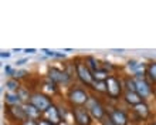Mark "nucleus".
Here are the masks:
<instances>
[{"label":"nucleus","mask_w":156,"mask_h":125,"mask_svg":"<svg viewBox=\"0 0 156 125\" xmlns=\"http://www.w3.org/2000/svg\"><path fill=\"white\" fill-rule=\"evenodd\" d=\"M90 94L85 88L82 87H77V85H73L70 87L68 92H67V102L70 104L71 108H75V107H85L88 100H90Z\"/></svg>","instance_id":"1"},{"label":"nucleus","mask_w":156,"mask_h":125,"mask_svg":"<svg viewBox=\"0 0 156 125\" xmlns=\"http://www.w3.org/2000/svg\"><path fill=\"white\" fill-rule=\"evenodd\" d=\"M74 66L75 71H77V78L80 80V83L82 85H85V87L91 88L92 84H94V75H92V71L85 64V61L82 59H77L74 61Z\"/></svg>","instance_id":"2"},{"label":"nucleus","mask_w":156,"mask_h":125,"mask_svg":"<svg viewBox=\"0 0 156 125\" xmlns=\"http://www.w3.org/2000/svg\"><path fill=\"white\" fill-rule=\"evenodd\" d=\"M85 108L88 109V112L91 114L92 120H97V121L102 122L108 115L107 108H105V107L102 105V102H101L98 98H95L94 95L90 97V100H88V102H87Z\"/></svg>","instance_id":"3"},{"label":"nucleus","mask_w":156,"mask_h":125,"mask_svg":"<svg viewBox=\"0 0 156 125\" xmlns=\"http://www.w3.org/2000/svg\"><path fill=\"white\" fill-rule=\"evenodd\" d=\"M30 104H33L36 108L38 109V111H41V112L44 114L47 109L50 108V107H53V100L50 98L47 94H44V92L41 91H34L31 92V98H30L29 101Z\"/></svg>","instance_id":"4"},{"label":"nucleus","mask_w":156,"mask_h":125,"mask_svg":"<svg viewBox=\"0 0 156 125\" xmlns=\"http://www.w3.org/2000/svg\"><path fill=\"white\" fill-rule=\"evenodd\" d=\"M48 80L53 81L55 85H68V84L73 81L68 73L66 70H60V68H55V67H50L48 68Z\"/></svg>","instance_id":"5"},{"label":"nucleus","mask_w":156,"mask_h":125,"mask_svg":"<svg viewBox=\"0 0 156 125\" xmlns=\"http://www.w3.org/2000/svg\"><path fill=\"white\" fill-rule=\"evenodd\" d=\"M108 84V97L112 100H119L122 95V90H123V81L115 75H111L107 80Z\"/></svg>","instance_id":"6"},{"label":"nucleus","mask_w":156,"mask_h":125,"mask_svg":"<svg viewBox=\"0 0 156 125\" xmlns=\"http://www.w3.org/2000/svg\"><path fill=\"white\" fill-rule=\"evenodd\" d=\"M71 115L74 118L75 125H91L92 124V117L88 112L85 107H75L71 108Z\"/></svg>","instance_id":"7"},{"label":"nucleus","mask_w":156,"mask_h":125,"mask_svg":"<svg viewBox=\"0 0 156 125\" xmlns=\"http://www.w3.org/2000/svg\"><path fill=\"white\" fill-rule=\"evenodd\" d=\"M6 115L10 121H16L17 124L20 125L23 121L29 120L27 115H26L24 107L23 105H17V107H7L6 108Z\"/></svg>","instance_id":"8"},{"label":"nucleus","mask_w":156,"mask_h":125,"mask_svg":"<svg viewBox=\"0 0 156 125\" xmlns=\"http://www.w3.org/2000/svg\"><path fill=\"white\" fill-rule=\"evenodd\" d=\"M108 120L114 125H128L129 124V117L125 111L121 108H112L108 111Z\"/></svg>","instance_id":"9"},{"label":"nucleus","mask_w":156,"mask_h":125,"mask_svg":"<svg viewBox=\"0 0 156 125\" xmlns=\"http://www.w3.org/2000/svg\"><path fill=\"white\" fill-rule=\"evenodd\" d=\"M136 81V92L138 95L142 98V100H146L149 97L152 95V87L151 84L146 81V80H135Z\"/></svg>","instance_id":"10"},{"label":"nucleus","mask_w":156,"mask_h":125,"mask_svg":"<svg viewBox=\"0 0 156 125\" xmlns=\"http://www.w3.org/2000/svg\"><path fill=\"white\" fill-rule=\"evenodd\" d=\"M132 112L136 115V118L139 120V121H145V120H148L151 117V109H149V105L142 101L140 104L135 105V107H132Z\"/></svg>","instance_id":"11"},{"label":"nucleus","mask_w":156,"mask_h":125,"mask_svg":"<svg viewBox=\"0 0 156 125\" xmlns=\"http://www.w3.org/2000/svg\"><path fill=\"white\" fill-rule=\"evenodd\" d=\"M44 118L48 120L50 122H53L54 125H60L62 122V118H61V115H60V109H58L57 105L50 107V108L44 112Z\"/></svg>","instance_id":"12"},{"label":"nucleus","mask_w":156,"mask_h":125,"mask_svg":"<svg viewBox=\"0 0 156 125\" xmlns=\"http://www.w3.org/2000/svg\"><path fill=\"white\" fill-rule=\"evenodd\" d=\"M24 107V111H26V115H27V118L29 120H34V121H38V120H41V111H38L36 107H34L33 104H30V102H27V104L23 105Z\"/></svg>","instance_id":"13"},{"label":"nucleus","mask_w":156,"mask_h":125,"mask_svg":"<svg viewBox=\"0 0 156 125\" xmlns=\"http://www.w3.org/2000/svg\"><path fill=\"white\" fill-rule=\"evenodd\" d=\"M123 100L126 102L128 105H131V107H135V105L140 104L142 102V98L138 95V92H133V91H125L123 92Z\"/></svg>","instance_id":"14"},{"label":"nucleus","mask_w":156,"mask_h":125,"mask_svg":"<svg viewBox=\"0 0 156 125\" xmlns=\"http://www.w3.org/2000/svg\"><path fill=\"white\" fill-rule=\"evenodd\" d=\"M4 102L7 104V107H17V105H24L23 101L20 100V97L17 92H7L4 94Z\"/></svg>","instance_id":"15"},{"label":"nucleus","mask_w":156,"mask_h":125,"mask_svg":"<svg viewBox=\"0 0 156 125\" xmlns=\"http://www.w3.org/2000/svg\"><path fill=\"white\" fill-rule=\"evenodd\" d=\"M4 87L9 90V92H17L19 90H20V83H19V80L13 78V77H10V78L6 81V84H4Z\"/></svg>","instance_id":"16"},{"label":"nucleus","mask_w":156,"mask_h":125,"mask_svg":"<svg viewBox=\"0 0 156 125\" xmlns=\"http://www.w3.org/2000/svg\"><path fill=\"white\" fill-rule=\"evenodd\" d=\"M145 74L148 75L149 81H151L152 84L156 83V61L149 62L148 67H146V73H145Z\"/></svg>","instance_id":"17"},{"label":"nucleus","mask_w":156,"mask_h":125,"mask_svg":"<svg viewBox=\"0 0 156 125\" xmlns=\"http://www.w3.org/2000/svg\"><path fill=\"white\" fill-rule=\"evenodd\" d=\"M84 61H85V64L88 66V68H90L92 73H94V71H97L98 68H101L99 61L95 59V57H92V55H87L85 59H84Z\"/></svg>","instance_id":"18"},{"label":"nucleus","mask_w":156,"mask_h":125,"mask_svg":"<svg viewBox=\"0 0 156 125\" xmlns=\"http://www.w3.org/2000/svg\"><path fill=\"white\" fill-rule=\"evenodd\" d=\"M92 75H94V81H107L111 77V74L108 71H105L104 68H98L97 71L92 73Z\"/></svg>","instance_id":"19"},{"label":"nucleus","mask_w":156,"mask_h":125,"mask_svg":"<svg viewBox=\"0 0 156 125\" xmlns=\"http://www.w3.org/2000/svg\"><path fill=\"white\" fill-rule=\"evenodd\" d=\"M92 90L95 92H101V94H108V84L107 81H94L92 84Z\"/></svg>","instance_id":"20"},{"label":"nucleus","mask_w":156,"mask_h":125,"mask_svg":"<svg viewBox=\"0 0 156 125\" xmlns=\"http://www.w3.org/2000/svg\"><path fill=\"white\" fill-rule=\"evenodd\" d=\"M123 87H125V91H133L136 92V81L133 77H126L123 80Z\"/></svg>","instance_id":"21"},{"label":"nucleus","mask_w":156,"mask_h":125,"mask_svg":"<svg viewBox=\"0 0 156 125\" xmlns=\"http://www.w3.org/2000/svg\"><path fill=\"white\" fill-rule=\"evenodd\" d=\"M17 94L20 97V100L23 101V104H27L30 101V98H31V92L29 91V88H26V87H20V90L17 91Z\"/></svg>","instance_id":"22"},{"label":"nucleus","mask_w":156,"mask_h":125,"mask_svg":"<svg viewBox=\"0 0 156 125\" xmlns=\"http://www.w3.org/2000/svg\"><path fill=\"white\" fill-rule=\"evenodd\" d=\"M29 75V73L26 70H16L14 71V75H13V78H16V80H23L26 78Z\"/></svg>","instance_id":"23"},{"label":"nucleus","mask_w":156,"mask_h":125,"mask_svg":"<svg viewBox=\"0 0 156 125\" xmlns=\"http://www.w3.org/2000/svg\"><path fill=\"white\" fill-rule=\"evenodd\" d=\"M128 68L138 70V68H139V64H138V61H135V60H129V61H128Z\"/></svg>","instance_id":"24"},{"label":"nucleus","mask_w":156,"mask_h":125,"mask_svg":"<svg viewBox=\"0 0 156 125\" xmlns=\"http://www.w3.org/2000/svg\"><path fill=\"white\" fill-rule=\"evenodd\" d=\"M101 68H104V70H105V71H108V73H109V70H115V67L112 66L111 62H104V64H102V67H101ZM109 74H111V73H109Z\"/></svg>","instance_id":"25"},{"label":"nucleus","mask_w":156,"mask_h":125,"mask_svg":"<svg viewBox=\"0 0 156 125\" xmlns=\"http://www.w3.org/2000/svg\"><path fill=\"white\" fill-rule=\"evenodd\" d=\"M37 125H54V124H53V122H50L48 120H45V118L43 117L41 120H38V121H37Z\"/></svg>","instance_id":"26"},{"label":"nucleus","mask_w":156,"mask_h":125,"mask_svg":"<svg viewBox=\"0 0 156 125\" xmlns=\"http://www.w3.org/2000/svg\"><path fill=\"white\" fill-rule=\"evenodd\" d=\"M20 125H37V121H34V120H26Z\"/></svg>","instance_id":"27"},{"label":"nucleus","mask_w":156,"mask_h":125,"mask_svg":"<svg viewBox=\"0 0 156 125\" xmlns=\"http://www.w3.org/2000/svg\"><path fill=\"white\" fill-rule=\"evenodd\" d=\"M43 53H45L48 57H55V51H51L48 48H43Z\"/></svg>","instance_id":"28"},{"label":"nucleus","mask_w":156,"mask_h":125,"mask_svg":"<svg viewBox=\"0 0 156 125\" xmlns=\"http://www.w3.org/2000/svg\"><path fill=\"white\" fill-rule=\"evenodd\" d=\"M27 61H29L27 59H21V60H17L16 64H17V66H23V64H24V62H27Z\"/></svg>","instance_id":"29"},{"label":"nucleus","mask_w":156,"mask_h":125,"mask_svg":"<svg viewBox=\"0 0 156 125\" xmlns=\"http://www.w3.org/2000/svg\"><path fill=\"white\" fill-rule=\"evenodd\" d=\"M2 57H3V59H7V57H10V53H9V51H2Z\"/></svg>","instance_id":"30"},{"label":"nucleus","mask_w":156,"mask_h":125,"mask_svg":"<svg viewBox=\"0 0 156 125\" xmlns=\"http://www.w3.org/2000/svg\"><path fill=\"white\" fill-rule=\"evenodd\" d=\"M55 57H58V59H64L66 54H64V53H57V51H55Z\"/></svg>","instance_id":"31"},{"label":"nucleus","mask_w":156,"mask_h":125,"mask_svg":"<svg viewBox=\"0 0 156 125\" xmlns=\"http://www.w3.org/2000/svg\"><path fill=\"white\" fill-rule=\"evenodd\" d=\"M24 53H29V54H33V53H36V50L34 48H26Z\"/></svg>","instance_id":"32"},{"label":"nucleus","mask_w":156,"mask_h":125,"mask_svg":"<svg viewBox=\"0 0 156 125\" xmlns=\"http://www.w3.org/2000/svg\"><path fill=\"white\" fill-rule=\"evenodd\" d=\"M112 51H114V53H123V48H112Z\"/></svg>","instance_id":"33"},{"label":"nucleus","mask_w":156,"mask_h":125,"mask_svg":"<svg viewBox=\"0 0 156 125\" xmlns=\"http://www.w3.org/2000/svg\"><path fill=\"white\" fill-rule=\"evenodd\" d=\"M149 125H156V122H151V124H149Z\"/></svg>","instance_id":"34"}]
</instances>
